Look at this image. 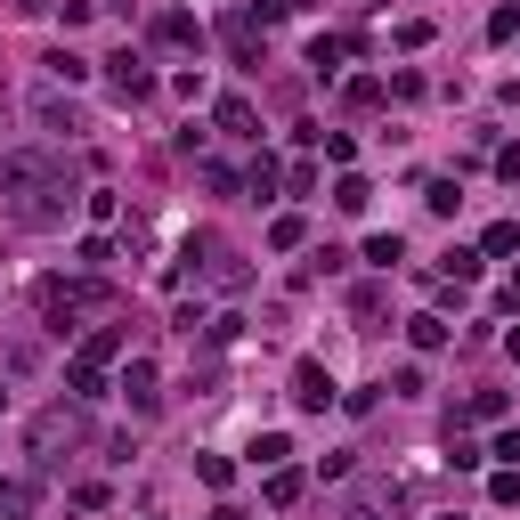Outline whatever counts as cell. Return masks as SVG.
Returning a JSON list of instances; mask_svg holds the SVG:
<instances>
[{"instance_id": "cell-1", "label": "cell", "mask_w": 520, "mask_h": 520, "mask_svg": "<svg viewBox=\"0 0 520 520\" xmlns=\"http://www.w3.org/2000/svg\"><path fill=\"white\" fill-rule=\"evenodd\" d=\"M0 187H9V220H17V228H65V212L82 204L65 155H41V147L0 155Z\"/></svg>"}, {"instance_id": "cell-2", "label": "cell", "mask_w": 520, "mask_h": 520, "mask_svg": "<svg viewBox=\"0 0 520 520\" xmlns=\"http://www.w3.org/2000/svg\"><path fill=\"white\" fill-rule=\"evenodd\" d=\"M25 447H33V464H41V472H49V464H65L74 447H90V415H82V399L41 407V415H33V431H25Z\"/></svg>"}, {"instance_id": "cell-3", "label": "cell", "mask_w": 520, "mask_h": 520, "mask_svg": "<svg viewBox=\"0 0 520 520\" xmlns=\"http://www.w3.org/2000/svg\"><path fill=\"white\" fill-rule=\"evenodd\" d=\"M33 309H41V325H74V317H90V309H106V285L98 277H41L33 285Z\"/></svg>"}, {"instance_id": "cell-4", "label": "cell", "mask_w": 520, "mask_h": 520, "mask_svg": "<svg viewBox=\"0 0 520 520\" xmlns=\"http://www.w3.org/2000/svg\"><path fill=\"white\" fill-rule=\"evenodd\" d=\"M179 260H187V269L204 277V285H244V260H236L212 228H204V236H187V252H179Z\"/></svg>"}, {"instance_id": "cell-5", "label": "cell", "mask_w": 520, "mask_h": 520, "mask_svg": "<svg viewBox=\"0 0 520 520\" xmlns=\"http://www.w3.org/2000/svg\"><path fill=\"white\" fill-rule=\"evenodd\" d=\"M407 512V488L399 480H358L350 488V520H399Z\"/></svg>"}, {"instance_id": "cell-6", "label": "cell", "mask_w": 520, "mask_h": 520, "mask_svg": "<svg viewBox=\"0 0 520 520\" xmlns=\"http://www.w3.org/2000/svg\"><path fill=\"white\" fill-rule=\"evenodd\" d=\"M293 407H301V415H325V407H334V374H325L317 358L293 366Z\"/></svg>"}, {"instance_id": "cell-7", "label": "cell", "mask_w": 520, "mask_h": 520, "mask_svg": "<svg viewBox=\"0 0 520 520\" xmlns=\"http://www.w3.org/2000/svg\"><path fill=\"white\" fill-rule=\"evenodd\" d=\"M122 399H130V415H155V407H163V382H155V358H130V366H122Z\"/></svg>"}, {"instance_id": "cell-8", "label": "cell", "mask_w": 520, "mask_h": 520, "mask_svg": "<svg viewBox=\"0 0 520 520\" xmlns=\"http://www.w3.org/2000/svg\"><path fill=\"white\" fill-rule=\"evenodd\" d=\"M114 98H122V106H147V98H155V74H147V65L130 57V49L114 57Z\"/></svg>"}, {"instance_id": "cell-9", "label": "cell", "mask_w": 520, "mask_h": 520, "mask_svg": "<svg viewBox=\"0 0 520 520\" xmlns=\"http://www.w3.org/2000/svg\"><path fill=\"white\" fill-rule=\"evenodd\" d=\"M33 122L49 130V139H74V130H82V114H74V98H57V90H41V98H33Z\"/></svg>"}, {"instance_id": "cell-10", "label": "cell", "mask_w": 520, "mask_h": 520, "mask_svg": "<svg viewBox=\"0 0 520 520\" xmlns=\"http://www.w3.org/2000/svg\"><path fill=\"white\" fill-rule=\"evenodd\" d=\"M33 504H41V480H33V472H9V480H0V520H33Z\"/></svg>"}, {"instance_id": "cell-11", "label": "cell", "mask_w": 520, "mask_h": 520, "mask_svg": "<svg viewBox=\"0 0 520 520\" xmlns=\"http://www.w3.org/2000/svg\"><path fill=\"white\" fill-rule=\"evenodd\" d=\"M212 122L228 130V139H260V114H252V98H220V106H212Z\"/></svg>"}, {"instance_id": "cell-12", "label": "cell", "mask_w": 520, "mask_h": 520, "mask_svg": "<svg viewBox=\"0 0 520 520\" xmlns=\"http://www.w3.org/2000/svg\"><path fill=\"white\" fill-rule=\"evenodd\" d=\"M41 65H49V82H57V90H82V82H90V57H74V49H49Z\"/></svg>"}, {"instance_id": "cell-13", "label": "cell", "mask_w": 520, "mask_h": 520, "mask_svg": "<svg viewBox=\"0 0 520 520\" xmlns=\"http://www.w3.org/2000/svg\"><path fill=\"white\" fill-rule=\"evenodd\" d=\"M155 41H163V49H195V41H204V25L171 9V17H155Z\"/></svg>"}, {"instance_id": "cell-14", "label": "cell", "mask_w": 520, "mask_h": 520, "mask_svg": "<svg viewBox=\"0 0 520 520\" xmlns=\"http://www.w3.org/2000/svg\"><path fill=\"white\" fill-rule=\"evenodd\" d=\"M228 57L236 65H260V25L252 17H228Z\"/></svg>"}, {"instance_id": "cell-15", "label": "cell", "mask_w": 520, "mask_h": 520, "mask_svg": "<svg viewBox=\"0 0 520 520\" xmlns=\"http://www.w3.org/2000/svg\"><path fill=\"white\" fill-rule=\"evenodd\" d=\"M382 309H390L382 285H350V317H358V325H382Z\"/></svg>"}, {"instance_id": "cell-16", "label": "cell", "mask_w": 520, "mask_h": 520, "mask_svg": "<svg viewBox=\"0 0 520 520\" xmlns=\"http://www.w3.org/2000/svg\"><path fill=\"white\" fill-rule=\"evenodd\" d=\"M244 187L260 195V204H269V195L285 187V171H277V155H252V171H244Z\"/></svg>"}, {"instance_id": "cell-17", "label": "cell", "mask_w": 520, "mask_h": 520, "mask_svg": "<svg viewBox=\"0 0 520 520\" xmlns=\"http://www.w3.org/2000/svg\"><path fill=\"white\" fill-rule=\"evenodd\" d=\"M74 358H90V366H106V358H122V325H98V334L74 350Z\"/></svg>"}, {"instance_id": "cell-18", "label": "cell", "mask_w": 520, "mask_h": 520, "mask_svg": "<svg viewBox=\"0 0 520 520\" xmlns=\"http://www.w3.org/2000/svg\"><path fill=\"white\" fill-rule=\"evenodd\" d=\"M447 464H455V472H472V464H488V447H480V439H464V431L447 423Z\"/></svg>"}, {"instance_id": "cell-19", "label": "cell", "mask_w": 520, "mask_h": 520, "mask_svg": "<svg viewBox=\"0 0 520 520\" xmlns=\"http://www.w3.org/2000/svg\"><path fill=\"white\" fill-rule=\"evenodd\" d=\"M269 504H277V512L301 504V472H293V464H269Z\"/></svg>"}, {"instance_id": "cell-20", "label": "cell", "mask_w": 520, "mask_h": 520, "mask_svg": "<svg viewBox=\"0 0 520 520\" xmlns=\"http://www.w3.org/2000/svg\"><path fill=\"white\" fill-rule=\"evenodd\" d=\"M334 204H342V212H366V204H374V187H366L358 171H342V179H334Z\"/></svg>"}, {"instance_id": "cell-21", "label": "cell", "mask_w": 520, "mask_h": 520, "mask_svg": "<svg viewBox=\"0 0 520 520\" xmlns=\"http://www.w3.org/2000/svg\"><path fill=\"white\" fill-rule=\"evenodd\" d=\"M407 342H415V350H439V342H447V317H431V309L407 317Z\"/></svg>"}, {"instance_id": "cell-22", "label": "cell", "mask_w": 520, "mask_h": 520, "mask_svg": "<svg viewBox=\"0 0 520 520\" xmlns=\"http://www.w3.org/2000/svg\"><path fill=\"white\" fill-rule=\"evenodd\" d=\"M366 260H374V269L390 277V269H399V260H407V244H399V236H366Z\"/></svg>"}, {"instance_id": "cell-23", "label": "cell", "mask_w": 520, "mask_h": 520, "mask_svg": "<svg viewBox=\"0 0 520 520\" xmlns=\"http://www.w3.org/2000/svg\"><path fill=\"white\" fill-rule=\"evenodd\" d=\"M98 374H106V366H90V358H74V366H65V390H74V399H98Z\"/></svg>"}, {"instance_id": "cell-24", "label": "cell", "mask_w": 520, "mask_h": 520, "mask_svg": "<svg viewBox=\"0 0 520 520\" xmlns=\"http://www.w3.org/2000/svg\"><path fill=\"white\" fill-rule=\"evenodd\" d=\"M285 455H293L285 431H260V439H252V464H285Z\"/></svg>"}, {"instance_id": "cell-25", "label": "cell", "mask_w": 520, "mask_h": 520, "mask_svg": "<svg viewBox=\"0 0 520 520\" xmlns=\"http://www.w3.org/2000/svg\"><path fill=\"white\" fill-rule=\"evenodd\" d=\"M301 236H309V228H301V212H285V220L269 228V244H277V252H301Z\"/></svg>"}, {"instance_id": "cell-26", "label": "cell", "mask_w": 520, "mask_h": 520, "mask_svg": "<svg viewBox=\"0 0 520 520\" xmlns=\"http://www.w3.org/2000/svg\"><path fill=\"white\" fill-rule=\"evenodd\" d=\"M350 49H358V41H317V49H309V65H317V74H334V65H342Z\"/></svg>"}, {"instance_id": "cell-27", "label": "cell", "mask_w": 520, "mask_h": 520, "mask_svg": "<svg viewBox=\"0 0 520 520\" xmlns=\"http://www.w3.org/2000/svg\"><path fill=\"white\" fill-rule=\"evenodd\" d=\"M423 204H431V212H439V220H447V212H455V204H464V195H455V179H431V187H423Z\"/></svg>"}, {"instance_id": "cell-28", "label": "cell", "mask_w": 520, "mask_h": 520, "mask_svg": "<svg viewBox=\"0 0 520 520\" xmlns=\"http://www.w3.org/2000/svg\"><path fill=\"white\" fill-rule=\"evenodd\" d=\"M74 252H82V269H106V260H114V236H82Z\"/></svg>"}, {"instance_id": "cell-29", "label": "cell", "mask_w": 520, "mask_h": 520, "mask_svg": "<svg viewBox=\"0 0 520 520\" xmlns=\"http://www.w3.org/2000/svg\"><path fill=\"white\" fill-rule=\"evenodd\" d=\"M496 415H504V390H480V399L464 407V423H496Z\"/></svg>"}, {"instance_id": "cell-30", "label": "cell", "mask_w": 520, "mask_h": 520, "mask_svg": "<svg viewBox=\"0 0 520 520\" xmlns=\"http://www.w3.org/2000/svg\"><path fill=\"white\" fill-rule=\"evenodd\" d=\"M317 139H325V163H350V155H358V139H350V130H317Z\"/></svg>"}, {"instance_id": "cell-31", "label": "cell", "mask_w": 520, "mask_h": 520, "mask_svg": "<svg viewBox=\"0 0 520 520\" xmlns=\"http://www.w3.org/2000/svg\"><path fill=\"white\" fill-rule=\"evenodd\" d=\"M195 472H204L212 488H228V480H236V464H228V455H195Z\"/></svg>"}, {"instance_id": "cell-32", "label": "cell", "mask_w": 520, "mask_h": 520, "mask_svg": "<svg viewBox=\"0 0 520 520\" xmlns=\"http://www.w3.org/2000/svg\"><path fill=\"white\" fill-rule=\"evenodd\" d=\"M496 171H504V179H520V147H504V155H496Z\"/></svg>"}, {"instance_id": "cell-33", "label": "cell", "mask_w": 520, "mask_h": 520, "mask_svg": "<svg viewBox=\"0 0 520 520\" xmlns=\"http://www.w3.org/2000/svg\"><path fill=\"white\" fill-rule=\"evenodd\" d=\"M504 350H512V358H520V325H512V334H504Z\"/></svg>"}, {"instance_id": "cell-34", "label": "cell", "mask_w": 520, "mask_h": 520, "mask_svg": "<svg viewBox=\"0 0 520 520\" xmlns=\"http://www.w3.org/2000/svg\"><path fill=\"white\" fill-rule=\"evenodd\" d=\"M212 520H244V512H236V504H220V512H212Z\"/></svg>"}, {"instance_id": "cell-35", "label": "cell", "mask_w": 520, "mask_h": 520, "mask_svg": "<svg viewBox=\"0 0 520 520\" xmlns=\"http://www.w3.org/2000/svg\"><path fill=\"white\" fill-rule=\"evenodd\" d=\"M0 399H9V390H0Z\"/></svg>"}, {"instance_id": "cell-36", "label": "cell", "mask_w": 520, "mask_h": 520, "mask_svg": "<svg viewBox=\"0 0 520 520\" xmlns=\"http://www.w3.org/2000/svg\"><path fill=\"white\" fill-rule=\"evenodd\" d=\"M447 520H455V512H447Z\"/></svg>"}]
</instances>
